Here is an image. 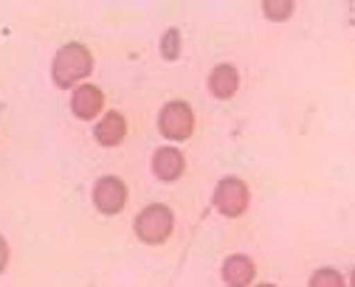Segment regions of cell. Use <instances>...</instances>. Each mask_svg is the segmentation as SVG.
Masks as SVG:
<instances>
[{
  "instance_id": "6da1fadb",
  "label": "cell",
  "mask_w": 355,
  "mask_h": 287,
  "mask_svg": "<svg viewBox=\"0 0 355 287\" xmlns=\"http://www.w3.org/2000/svg\"><path fill=\"white\" fill-rule=\"evenodd\" d=\"M94 73V54L85 42H65L60 51L54 54L51 62V79L60 90L73 87L76 82L87 79Z\"/></svg>"
},
{
  "instance_id": "4fadbf2b",
  "label": "cell",
  "mask_w": 355,
  "mask_h": 287,
  "mask_svg": "<svg viewBox=\"0 0 355 287\" xmlns=\"http://www.w3.org/2000/svg\"><path fill=\"white\" fill-rule=\"evenodd\" d=\"M158 51H161V57L164 60H178L181 57V28H166L164 31V37H161V45H158Z\"/></svg>"
},
{
  "instance_id": "8fae6325",
  "label": "cell",
  "mask_w": 355,
  "mask_h": 287,
  "mask_svg": "<svg viewBox=\"0 0 355 287\" xmlns=\"http://www.w3.org/2000/svg\"><path fill=\"white\" fill-rule=\"evenodd\" d=\"M307 287H347V276L338 268H316L307 279Z\"/></svg>"
},
{
  "instance_id": "ba28073f",
  "label": "cell",
  "mask_w": 355,
  "mask_h": 287,
  "mask_svg": "<svg viewBox=\"0 0 355 287\" xmlns=\"http://www.w3.org/2000/svg\"><path fill=\"white\" fill-rule=\"evenodd\" d=\"M206 87H209V93L214 96V99L229 102V99H234L237 90H240V71L232 62H220V65H214L209 71Z\"/></svg>"
},
{
  "instance_id": "8992f818",
  "label": "cell",
  "mask_w": 355,
  "mask_h": 287,
  "mask_svg": "<svg viewBox=\"0 0 355 287\" xmlns=\"http://www.w3.org/2000/svg\"><path fill=\"white\" fill-rule=\"evenodd\" d=\"M71 113L79 121H94L105 113V93L94 82H82L71 93Z\"/></svg>"
},
{
  "instance_id": "30bf717a",
  "label": "cell",
  "mask_w": 355,
  "mask_h": 287,
  "mask_svg": "<svg viewBox=\"0 0 355 287\" xmlns=\"http://www.w3.org/2000/svg\"><path fill=\"white\" fill-rule=\"evenodd\" d=\"M124 138H127V119H124V113H119V110L102 113L96 127H94V141L99 144V147L113 150V147H119Z\"/></svg>"
},
{
  "instance_id": "52a82bcc",
  "label": "cell",
  "mask_w": 355,
  "mask_h": 287,
  "mask_svg": "<svg viewBox=\"0 0 355 287\" xmlns=\"http://www.w3.org/2000/svg\"><path fill=\"white\" fill-rule=\"evenodd\" d=\"M150 166H153V175H155L158 180H164V183H175L178 177L187 172V158H184V153L178 150V147L166 144V147H158V150L153 153Z\"/></svg>"
},
{
  "instance_id": "277c9868",
  "label": "cell",
  "mask_w": 355,
  "mask_h": 287,
  "mask_svg": "<svg viewBox=\"0 0 355 287\" xmlns=\"http://www.w3.org/2000/svg\"><path fill=\"white\" fill-rule=\"evenodd\" d=\"M158 132L169 141H187L195 132V110L184 99H172L158 113Z\"/></svg>"
},
{
  "instance_id": "9c48e42d",
  "label": "cell",
  "mask_w": 355,
  "mask_h": 287,
  "mask_svg": "<svg viewBox=\"0 0 355 287\" xmlns=\"http://www.w3.org/2000/svg\"><path fill=\"white\" fill-rule=\"evenodd\" d=\"M220 279L226 287H251L257 279V265L248 254H232L220 265Z\"/></svg>"
},
{
  "instance_id": "5bb4252c",
  "label": "cell",
  "mask_w": 355,
  "mask_h": 287,
  "mask_svg": "<svg viewBox=\"0 0 355 287\" xmlns=\"http://www.w3.org/2000/svg\"><path fill=\"white\" fill-rule=\"evenodd\" d=\"M6 268H9V243H6V236L0 234V273Z\"/></svg>"
},
{
  "instance_id": "7c38bea8",
  "label": "cell",
  "mask_w": 355,
  "mask_h": 287,
  "mask_svg": "<svg viewBox=\"0 0 355 287\" xmlns=\"http://www.w3.org/2000/svg\"><path fill=\"white\" fill-rule=\"evenodd\" d=\"M293 12H296L293 0H265L262 3V15L268 20H274V23H285Z\"/></svg>"
},
{
  "instance_id": "2e32d148",
  "label": "cell",
  "mask_w": 355,
  "mask_h": 287,
  "mask_svg": "<svg viewBox=\"0 0 355 287\" xmlns=\"http://www.w3.org/2000/svg\"><path fill=\"white\" fill-rule=\"evenodd\" d=\"M254 287H279V284H274V281H259V284H254Z\"/></svg>"
},
{
  "instance_id": "9a60e30c",
  "label": "cell",
  "mask_w": 355,
  "mask_h": 287,
  "mask_svg": "<svg viewBox=\"0 0 355 287\" xmlns=\"http://www.w3.org/2000/svg\"><path fill=\"white\" fill-rule=\"evenodd\" d=\"M347 287H355V268H352L349 276H347Z\"/></svg>"
},
{
  "instance_id": "5b68a950",
  "label": "cell",
  "mask_w": 355,
  "mask_h": 287,
  "mask_svg": "<svg viewBox=\"0 0 355 287\" xmlns=\"http://www.w3.org/2000/svg\"><path fill=\"white\" fill-rule=\"evenodd\" d=\"M127 183L119 177V175H102L96 177L94 189H91V200H94V209L105 217H113L119 214L124 206H127Z\"/></svg>"
},
{
  "instance_id": "7a4b0ae2",
  "label": "cell",
  "mask_w": 355,
  "mask_h": 287,
  "mask_svg": "<svg viewBox=\"0 0 355 287\" xmlns=\"http://www.w3.org/2000/svg\"><path fill=\"white\" fill-rule=\"evenodd\" d=\"M132 231H136V239H141L144 245H164L175 231V214L164 203H150L136 214Z\"/></svg>"
},
{
  "instance_id": "3957f363",
  "label": "cell",
  "mask_w": 355,
  "mask_h": 287,
  "mask_svg": "<svg viewBox=\"0 0 355 287\" xmlns=\"http://www.w3.org/2000/svg\"><path fill=\"white\" fill-rule=\"evenodd\" d=\"M248 203H251V189L243 177L237 175H226L220 177L214 191H211V206L220 217H229V220H237L248 211Z\"/></svg>"
}]
</instances>
